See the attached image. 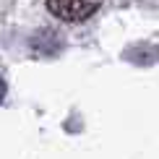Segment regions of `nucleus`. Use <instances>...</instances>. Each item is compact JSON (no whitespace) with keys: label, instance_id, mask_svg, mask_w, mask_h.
I'll return each instance as SVG.
<instances>
[{"label":"nucleus","instance_id":"obj_1","mask_svg":"<svg viewBox=\"0 0 159 159\" xmlns=\"http://www.w3.org/2000/svg\"><path fill=\"white\" fill-rule=\"evenodd\" d=\"M99 3L102 0H47V8L60 21L78 24V21H86L89 16H94Z\"/></svg>","mask_w":159,"mask_h":159},{"label":"nucleus","instance_id":"obj_2","mask_svg":"<svg viewBox=\"0 0 159 159\" xmlns=\"http://www.w3.org/2000/svg\"><path fill=\"white\" fill-rule=\"evenodd\" d=\"M3 94H5V84H3V78H0V99H3Z\"/></svg>","mask_w":159,"mask_h":159}]
</instances>
